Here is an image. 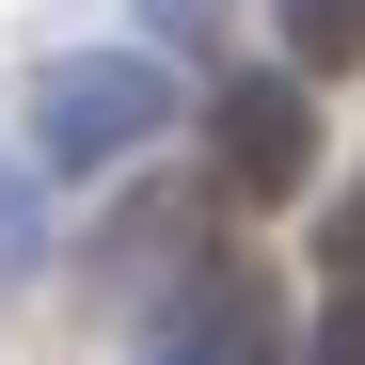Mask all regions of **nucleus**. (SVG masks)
Listing matches in <instances>:
<instances>
[{
    "instance_id": "8",
    "label": "nucleus",
    "mask_w": 365,
    "mask_h": 365,
    "mask_svg": "<svg viewBox=\"0 0 365 365\" xmlns=\"http://www.w3.org/2000/svg\"><path fill=\"white\" fill-rule=\"evenodd\" d=\"M334 270H365V191H349V207H334Z\"/></svg>"
},
{
    "instance_id": "7",
    "label": "nucleus",
    "mask_w": 365,
    "mask_h": 365,
    "mask_svg": "<svg viewBox=\"0 0 365 365\" xmlns=\"http://www.w3.org/2000/svg\"><path fill=\"white\" fill-rule=\"evenodd\" d=\"M302 365H365V270L318 286V318H302Z\"/></svg>"
},
{
    "instance_id": "3",
    "label": "nucleus",
    "mask_w": 365,
    "mask_h": 365,
    "mask_svg": "<svg viewBox=\"0 0 365 365\" xmlns=\"http://www.w3.org/2000/svg\"><path fill=\"white\" fill-rule=\"evenodd\" d=\"M207 143H222V191L238 207H302L318 191V80L302 64H238L207 96Z\"/></svg>"
},
{
    "instance_id": "6",
    "label": "nucleus",
    "mask_w": 365,
    "mask_h": 365,
    "mask_svg": "<svg viewBox=\"0 0 365 365\" xmlns=\"http://www.w3.org/2000/svg\"><path fill=\"white\" fill-rule=\"evenodd\" d=\"M159 255H175V207L143 191V207H111V238H96V286H159Z\"/></svg>"
},
{
    "instance_id": "2",
    "label": "nucleus",
    "mask_w": 365,
    "mask_h": 365,
    "mask_svg": "<svg viewBox=\"0 0 365 365\" xmlns=\"http://www.w3.org/2000/svg\"><path fill=\"white\" fill-rule=\"evenodd\" d=\"M143 143H175V80L143 48H64L32 80V159L48 175H128Z\"/></svg>"
},
{
    "instance_id": "4",
    "label": "nucleus",
    "mask_w": 365,
    "mask_h": 365,
    "mask_svg": "<svg viewBox=\"0 0 365 365\" xmlns=\"http://www.w3.org/2000/svg\"><path fill=\"white\" fill-rule=\"evenodd\" d=\"M270 32H286L302 80H349L365 64V0H270Z\"/></svg>"
},
{
    "instance_id": "9",
    "label": "nucleus",
    "mask_w": 365,
    "mask_h": 365,
    "mask_svg": "<svg viewBox=\"0 0 365 365\" xmlns=\"http://www.w3.org/2000/svg\"><path fill=\"white\" fill-rule=\"evenodd\" d=\"M143 16H159V32H207V16H222V0H143Z\"/></svg>"
},
{
    "instance_id": "5",
    "label": "nucleus",
    "mask_w": 365,
    "mask_h": 365,
    "mask_svg": "<svg viewBox=\"0 0 365 365\" xmlns=\"http://www.w3.org/2000/svg\"><path fill=\"white\" fill-rule=\"evenodd\" d=\"M32 175H48L32 143H0V286H32V270H48V222H32Z\"/></svg>"
},
{
    "instance_id": "1",
    "label": "nucleus",
    "mask_w": 365,
    "mask_h": 365,
    "mask_svg": "<svg viewBox=\"0 0 365 365\" xmlns=\"http://www.w3.org/2000/svg\"><path fill=\"white\" fill-rule=\"evenodd\" d=\"M143 365H302L270 255L191 238V270H159V286H143Z\"/></svg>"
}]
</instances>
